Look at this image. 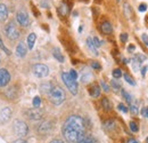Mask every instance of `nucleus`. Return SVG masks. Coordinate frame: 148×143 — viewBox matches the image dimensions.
<instances>
[{"instance_id": "26", "label": "nucleus", "mask_w": 148, "mask_h": 143, "mask_svg": "<svg viewBox=\"0 0 148 143\" xmlns=\"http://www.w3.org/2000/svg\"><path fill=\"white\" fill-rule=\"evenodd\" d=\"M122 71L120 70V69H115V70H113V77H114V79H119V78H121L122 77Z\"/></svg>"}, {"instance_id": "7", "label": "nucleus", "mask_w": 148, "mask_h": 143, "mask_svg": "<svg viewBox=\"0 0 148 143\" xmlns=\"http://www.w3.org/2000/svg\"><path fill=\"white\" fill-rule=\"evenodd\" d=\"M16 18H17V22H18L22 26L26 28V26L30 25V17H29V15H27L26 12L19 10L18 13H17V15H16Z\"/></svg>"}, {"instance_id": "14", "label": "nucleus", "mask_w": 148, "mask_h": 143, "mask_svg": "<svg viewBox=\"0 0 148 143\" xmlns=\"http://www.w3.org/2000/svg\"><path fill=\"white\" fill-rule=\"evenodd\" d=\"M50 129H51V123H49V121H45L39 126V132L40 133H47Z\"/></svg>"}, {"instance_id": "3", "label": "nucleus", "mask_w": 148, "mask_h": 143, "mask_svg": "<svg viewBox=\"0 0 148 143\" xmlns=\"http://www.w3.org/2000/svg\"><path fill=\"white\" fill-rule=\"evenodd\" d=\"M62 79H63L64 84L66 85V87L69 88V90L73 95H76L77 94V83H76V80L72 79L71 76L67 72H63L62 73Z\"/></svg>"}, {"instance_id": "11", "label": "nucleus", "mask_w": 148, "mask_h": 143, "mask_svg": "<svg viewBox=\"0 0 148 143\" xmlns=\"http://www.w3.org/2000/svg\"><path fill=\"white\" fill-rule=\"evenodd\" d=\"M100 31L104 33V35H111L113 32V26L108 21H105L100 24Z\"/></svg>"}, {"instance_id": "19", "label": "nucleus", "mask_w": 148, "mask_h": 143, "mask_svg": "<svg viewBox=\"0 0 148 143\" xmlns=\"http://www.w3.org/2000/svg\"><path fill=\"white\" fill-rule=\"evenodd\" d=\"M53 55H54V57H55L56 60L58 61V62H60V63H63L64 62V56H63V54L60 53V51L58 49V48H55L54 51H53Z\"/></svg>"}, {"instance_id": "21", "label": "nucleus", "mask_w": 148, "mask_h": 143, "mask_svg": "<svg viewBox=\"0 0 148 143\" xmlns=\"http://www.w3.org/2000/svg\"><path fill=\"white\" fill-rule=\"evenodd\" d=\"M92 78V74L90 73V72H83L82 73V76H81V79H82V83H89L90 81V79Z\"/></svg>"}, {"instance_id": "20", "label": "nucleus", "mask_w": 148, "mask_h": 143, "mask_svg": "<svg viewBox=\"0 0 148 143\" xmlns=\"http://www.w3.org/2000/svg\"><path fill=\"white\" fill-rule=\"evenodd\" d=\"M101 106H103L105 111H111L112 110V103L110 102V100L107 97H104L101 100Z\"/></svg>"}, {"instance_id": "1", "label": "nucleus", "mask_w": 148, "mask_h": 143, "mask_svg": "<svg viewBox=\"0 0 148 143\" xmlns=\"http://www.w3.org/2000/svg\"><path fill=\"white\" fill-rule=\"evenodd\" d=\"M63 135L69 143H77L86 133V121L80 116H70L63 125Z\"/></svg>"}, {"instance_id": "2", "label": "nucleus", "mask_w": 148, "mask_h": 143, "mask_svg": "<svg viewBox=\"0 0 148 143\" xmlns=\"http://www.w3.org/2000/svg\"><path fill=\"white\" fill-rule=\"evenodd\" d=\"M65 97H66V94H65L64 90L60 87H53L49 93V100L55 106L62 104L65 101Z\"/></svg>"}, {"instance_id": "22", "label": "nucleus", "mask_w": 148, "mask_h": 143, "mask_svg": "<svg viewBox=\"0 0 148 143\" xmlns=\"http://www.w3.org/2000/svg\"><path fill=\"white\" fill-rule=\"evenodd\" d=\"M77 143H97V140L92 136H83V139H81Z\"/></svg>"}, {"instance_id": "24", "label": "nucleus", "mask_w": 148, "mask_h": 143, "mask_svg": "<svg viewBox=\"0 0 148 143\" xmlns=\"http://www.w3.org/2000/svg\"><path fill=\"white\" fill-rule=\"evenodd\" d=\"M122 95H123V97L125 99V101H127L129 104H132V96L130 95L128 92H125V90H122Z\"/></svg>"}, {"instance_id": "9", "label": "nucleus", "mask_w": 148, "mask_h": 143, "mask_svg": "<svg viewBox=\"0 0 148 143\" xmlns=\"http://www.w3.org/2000/svg\"><path fill=\"white\" fill-rule=\"evenodd\" d=\"M10 81V73L6 69H0V87H5Z\"/></svg>"}, {"instance_id": "17", "label": "nucleus", "mask_w": 148, "mask_h": 143, "mask_svg": "<svg viewBox=\"0 0 148 143\" xmlns=\"http://www.w3.org/2000/svg\"><path fill=\"white\" fill-rule=\"evenodd\" d=\"M89 94L92 97H98L100 95V87L98 85H93L92 87L89 90Z\"/></svg>"}, {"instance_id": "15", "label": "nucleus", "mask_w": 148, "mask_h": 143, "mask_svg": "<svg viewBox=\"0 0 148 143\" xmlns=\"http://www.w3.org/2000/svg\"><path fill=\"white\" fill-rule=\"evenodd\" d=\"M69 12H70V8H69V6H67L65 2H63V3L58 7V13H59L62 16H66V15L69 14Z\"/></svg>"}, {"instance_id": "28", "label": "nucleus", "mask_w": 148, "mask_h": 143, "mask_svg": "<svg viewBox=\"0 0 148 143\" xmlns=\"http://www.w3.org/2000/svg\"><path fill=\"white\" fill-rule=\"evenodd\" d=\"M40 104H41V99H40L39 96H36V97L33 99V107L39 108L40 107Z\"/></svg>"}, {"instance_id": "10", "label": "nucleus", "mask_w": 148, "mask_h": 143, "mask_svg": "<svg viewBox=\"0 0 148 143\" xmlns=\"http://www.w3.org/2000/svg\"><path fill=\"white\" fill-rule=\"evenodd\" d=\"M12 117V110L9 108H3L0 110V123L6 124Z\"/></svg>"}, {"instance_id": "39", "label": "nucleus", "mask_w": 148, "mask_h": 143, "mask_svg": "<svg viewBox=\"0 0 148 143\" xmlns=\"http://www.w3.org/2000/svg\"><path fill=\"white\" fill-rule=\"evenodd\" d=\"M141 40L145 42L146 46H148V36L146 33H143V35H141Z\"/></svg>"}, {"instance_id": "33", "label": "nucleus", "mask_w": 148, "mask_h": 143, "mask_svg": "<svg viewBox=\"0 0 148 143\" xmlns=\"http://www.w3.org/2000/svg\"><path fill=\"white\" fill-rule=\"evenodd\" d=\"M117 108H119V110H121V111H122V112H124V113H127V112L129 111V110H128V108L125 107L124 104H122V103H120Z\"/></svg>"}, {"instance_id": "13", "label": "nucleus", "mask_w": 148, "mask_h": 143, "mask_svg": "<svg viewBox=\"0 0 148 143\" xmlns=\"http://www.w3.org/2000/svg\"><path fill=\"white\" fill-rule=\"evenodd\" d=\"M8 17V8L5 3H0V22L6 21Z\"/></svg>"}, {"instance_id": "40", "label": "nucleus", "mask_w": 148, "mask_h": 143, "mask_svg": "<svg viewBox=\"0 0 148 143\" xmlns=\"http://www.w3.org/2000/svg\"><path fill=\"white\" fill-rule=\"evenodd\" d=\"M138 9H139V12H146L147 10V5L146 3H141Z\"/></svg>"}, {"instance_id": "49", "label": "nucleus", "mask_w": 148, "mask_h": 143, "mask_svg": "<svg viewBox=\"0 0 148 143\" xmlns=\"http://www.w3.org/2000/svg\"><path fill=\"white\" fill-rule=\"evenodd\" d=\"M146 142H147V143H148V137H147V140H146Z\"/></svg>"}, {"instance_id": "6", "label": "nucleus", "mask_w": 148, "mask_h": 143, "mask_svg": "<svg viewBox=\"0 0 148 143\" xmlns=\"http://www.w3.org/2000/svg\"><path fill=\"white\" fill-rule=\"evenodd\" d=\"M13 128H14L15 134L18 135V136H25V135L27 134V132H29L27 125H26L24 121H22V120H15Z\"/></svg>"}, {"instance_id": "29", "label": "nucleus", "mask_w": 148, "mask_h": 143, "mask_svg": "<svg viewBox=\"0 0 148 143\" xmlns=\"http://www.w3.org/2000/svg\"><path fill=\"white\" fill-rule=\"evenodd\" d=\"M111 84H112V87H113L115 90H119L120 88H121V85H120L119 83H116V80H115V79H114V80H112Z\"/></svg>"}, {"instance_id": "43", "label": "nucleus", "mask_w": 148, "mask_h": 143, "mask_svg": "<svg viewBox=\"0 0 148 143\" xmlns=\"http://www.w3.org/2000/svg\"><path fill=\"white\" fill-rule=\"evenodd\" d=\"M147 69H148L147 65H145V67H143V68H141V74H143V76H145V74H146V72H147Z\"/></svg>"}, {"instance_id": "35", "label": "nucleus", "mask_w": 148, "mask_h": 143, "mask_svg": "<svg viewBox=\"0 0 148 143\" xmlns=\"http://www.w3.org/2000/svg\"><path fill=\"white\" fill-rule=\"evenodd\" d=\"M69 74L71 76V78L74 79V80H76V79H77V73H76L75 70H71V71L69 72Z\"/></svg>"}, {"instance_id": "50", "label": "nucleus", "mask_w": 148, "mask_h": 143, "mask_svg": "<svg viewBox=\"0 0 148 143\" xmlns=\"http://www.w3.org/2000/svg\"><path fill=\"white\" fill-rule=\"evenodd\" d=\"M117 1H120V0H117Z\"/></svg>"}, {"instance_id": "16", "label": "nucleus", "mask_w": 148, "mask_h": 143, "mask_svg": "<svg viewBox=\"0 0 148 143\" xmlns=\"http://www.w3.org/2000/svg\"><path fill=\"white\" fill-rule=\"evenodd\" d=\"M36 40H37V36L36 33H30L27 37V46L30 49H32L34 47V44H36Z\"/></svg>"}, {"instance_id": "36", "label": "nucleus", "mask_w": 148, "mask_h": 143, "mask_svg": "<svg viewBox=\"0 0 148 143\" xmlns=\"http://www.w3.org/2000/svg\"><path fill=\"white\" fill-rule=\"evenodd\" d=\"M92 40H93V44H95V46L96 47H99V46H101V41L97 38V37H95V38H92Z\"/></svg>"}, {"instance_id": "38", "label": "nucleus", "mask_w": 148, "mask_h": 143, "mask_svg": "<svg viewBox=\"0 0 148 143\" xmlns=\"http://www.w3.org/2000/svg\"><path fill=\"white\" fill-rule=\"evenodd\" d=\"M141 115H143L144 117L148 118V107H145L141 109Z\"/></svg>"}, {"instance_id": "46", "label": "nucleus", "mask_w": 148, "mask_h": 143, "mask_svg": "<svg viewBox=\"0 0 148 143\" xmlns=\"http://www.w3.org/2000/svg\"><path fill=\"white\" fill-rule=\"evenodd\" d=\"M50 143H64L63 141H60V140H53Z\"/></svg>"}, {"instance_id": "44", "label": "nucleus", "mask_w": 148, "mask_h": 143, "mask_svg": "<svg viewBox=\"0 0 148 143\" xmlns=\"http://www.w3.org/2000/svg\"><path fill=\"white\" fill-rule=\"evenodd\" d=\"M14 143H27L25 140H23V139H17V140H15Z\"/></svg>"}, {"instance_id": "47", "label": "nucleus", "mask_w": 148, "mask_h": 143, "mask_svg": "<svg viewBox=\"0 0 148 143\" xmlns=\"http://www.w3.org/2000/svg\"><path fill=\"white\" fill-rule=\"evenodd\" d=\"M127 143H138V142H137V141H136L134 139H130V140Z\"/></svg>"}, {"instance_id": "37", "label": "nucleus", "mask_w": 148, "mask_h": 143, "mask_svg": "<svg viewBox=\"0 0 148 143\" xmlns=\"http://www.w3.org/2000/svg\"><path fill=\"white\" fill-rule=\"evenodd\" d=\"M91 67H92L93 69H96V70H100V69H101V65H100L98 62H92V63H91Z\"/></svg>"}, {"instance_id": "25", "label": "nucleus", "mask_w": 148, "mask_h": 143, "mask_svg": "<svg viewBox=\"0 0 148 143\" xmlns=\"http://www.w3.org/2000/svg\"><path fill=\"white\" fill-rule=\"evenodd\" d=\"M134 60L141 64V63H143V62L146 60V56H145V55H141V54H136V56H134Z\"/></svg>"}, {"instance_id": "34", "label": "nucleus", "mask_w": 148, "mask_h": 143, "mask_svg": "<svg viewBox=\"0 0 148 143\" xmlns=\"http://www.w3.org/2000/svg\"><path fill=\"white\" fill-rule=\"evenodd\" d=\"M100 85H101L103 90H105V92H108V90H110V86H108V85H107V84H106L104 80H101V81H100Z\"/></svg>"}, {"instance_id": "30", "label": "nucleus", "mask_w": 148, "mask_h": 143, "mask_svg": "<svg viewBox=\"0 0 148 143\" xmlns=\"http://www.w3.org/2000/svg\"><path fill=\"white\" fill-rule=\"evenodd\" d=\"M130 110H131V113L132 115H137L138 113V107L137 106H134V104H130Z\"/></svg>"}, {"instance_id": "4", "label": "nucleus", "mask_w": 148, "mask_h": 143, "mask_svg": "<svg viewBox=\"0 0 148 143\" xmlns=\"http://www.w3.org/2000/svg\"><path fill=\"white\" fill-rule=\"evenodd\" d=\"M5 33H6V36L8 37L10 40H16L21 36L19 30L17 29V26H16V24L14 22H9L7 24V26L5 29Z\"/></svg>"}, {"instance_id": "48", "label": "nucleus", "mask_w": 148, "mask_h": 143, "mask_svg": "<svg viewBox=\"0 0 148 143\" xmlns=\"http://www.w3.org/2000/svg\"><path fill=\"white\" fill-rule=\"evenodd\" d=\"M41 3L43 5L42 7H48V3H47V1H41Z\"/></svg>"}, {"instance_id": "31", "label": "nucleus", "mask_w": 148, "mask_h": 143, "mask_svg": "<svg viewBox=\"0 0 148 143\" xmlns=\"http://www.w3.org/2000/svg\"><path fill=\"white\" fill-rule=\"evenodd\" d=\"M0 48H1L3 52H6V54H7V55H10V52H9V51L7 49V47L3 45V42H2V40H1V38H0Z\"/></svg>"}, {"instance_id": "23", "label": "nucleus", "mask_w": 148, "mask_h": 143, "mask_svg": "<svg viewBox=\"0 0 148 143\" xmlns=\"http://www.w3.org/2000/svg\"><path fill=\"white\" fill-rule=\"evenodd\" d=\"M122 76L124 77V79H125V81H127L128 84L132 85V86H134V85H136V81L133 80V78H132L130 74H128V73H124V74H122Z\"/></svg>"}, {"instance_id": "5", "label": "nucleus", "mask_w": 148, "mask_h": 143, "mask_svg": "<svg viewBox=\"0 0 148 143\" xmlns=\"http://www.w3.org/2000/svg\"><path fill=\"white\" fill-rule=\"evenodd\" d=\"M32 70H33L34 76L38 77V78H45V77H47L49 74V68L46 64H41V63L34 64Z\"/></svg>"}, {"instance_id": "45", "label": "nucleus", "mask_w": 148, "mask_h": 143, "mask_svg": "<svg viewBox=\"0 0 148 143\" xmlns=\"http://www.w3.org/2000/svg\"><path fill=\"white\" fill-rule=\"evenodd\" d=\"M128 49H129V52H132V51H134V46H133V45H130Z\"/></svg>"}, {"instance_id": "41", "label": "nucleus", "mask_w": 148, "mask_h": 143, "mask_svg": "<svg viewBox=\"0 0 148 143\" xmlns=\"http://www.w3.org/2000/svg\"><path fill=\"white\" fill-rule=\"evenodd\" d=\"M132 65H133V69H134V70H138V69L140 68V63L137 62L136 60H133V64H132Z\"/></svg>"}, {"instance_id": "27", "label": "nucleus", "mask_w": 148, "mask_h": 143, "mask_svg": "<svg viewBox=\"0 0 148 143\" xmlns=\"http://www.w3.org/2000/svg\"><path fill=\"white\" fill-rule=\"evenodd\" d=\"M130 129L132 131V132H138L139 131V127H138V124L137 123H134V121H131L130 123Z\"/></svg>"}, {"instance_id": "8", "label": "nucleus", "mask_w": 148, "mask_h": 143, "mask_svg": "<svg viewBox=\"0 0 148 143\" xmlns=\"http://www.w3.org/2000/svg\"><path fill=\"white\" fill-rule=\"evenodd\" d=\"M26 116L31 120H40L42 119V111H40L39 108H33L26 111Z\"/></svg>"}, {"instance_id": "12", "label": "nucleus", "mask_w": 148, "mask_h": 143, "mask_svg": "<svg viewBox=\"0 0 148 143\" xmlns=\"http://www.w3.org/2000/svg\"><path fill=\"white\" fill-rule=\"evenodd\" d=\"M26 52H27V48H26L25 44L24 42H18V45L16 47V54H17V56L24 57L26 55Z\"/></svg>"}, {"instance_id": "42", "label": "nucleus", "mask_w": 148, "mask_h": 143, "mask_svg": "<svg viewBox=\"0 0 148 143\" xmlns=\"http://www.w3.org/2000/svg\"><path fill=\"white\" fill-rule=\"evenodd\" d=\"M120 38H121V41H122V42H127V40H128V35H127V33H122Z\"/></svg>"}, {"instance_id": "18", "label": "nucleus", "mask_w": 148, "mask_h": 143, "mask_svg": "<svg viewBox=\"0 0 148 143\" xmlns=\"http://www.w3.org/2000/svg\"><path fill=\"white\" fill-rule=\"evenodd\" d=\"M87 45H88V47H89V49L95 55H98V52H97V47L95 46V44H93V40H92V38H88L87 39Z\"/></svg>"}, {"instance_id": "32", "label": "nucleus", "mask_w": 148, "mask_h": 143, "mask_svg": "<svg viewBox=\"0 0 148 143\" xmlns=\"http://www.w3.org/2000/svg\"><path fill=\"white\" fill-rule=\"evenodd\" d=\"M105 127H106V128H114V127H115V124H114L113 120H108V121L105 123Z\"/></svg>"}]
</instances>
